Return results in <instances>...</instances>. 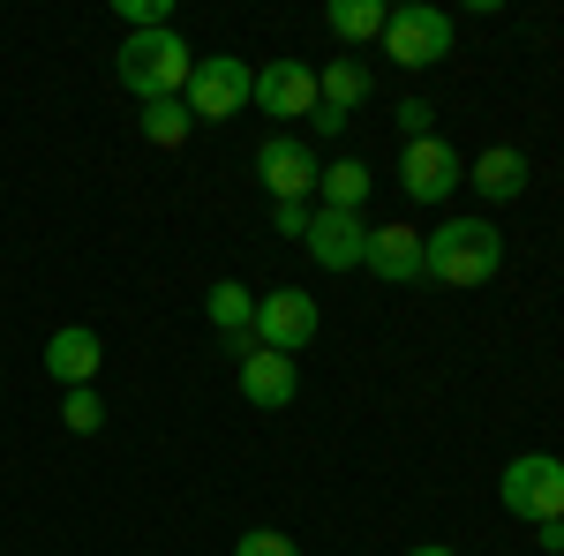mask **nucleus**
Segmentation results:
<instances>
[{
	"label": "nucleus",
	"instance_id": "18",
	"mask_svg": "<svg viewBox=\"0 0 564 556\" xmlns=\"http://www.w3.org/2000/svg\"><path fill=\"white\" fill-rule=\"evenodd\" d=\"M369 98V68L361 61H332L324 76H316V106H332V113H354Z\"/></svg>",
	"mask_w": 564,
	"mask_h": 556
},
{
	"label": "nucleus",
	"instance_id": "14",
	"mask_svg": "<svg viewBox=\"0 0 564 556\" xmlns=\"http://www.w3.org/2000/svg\"><path fill=\"white\" fill-rule=\"evenodd\" d=\"M467 181L481 188V204H520L534 173H527V151H512V143H489L475 166H467Z\"/></svg>",
	"mask_w": 564,
	"mask_h": 556
},
{
	"label": "nucleus",
	"instance_id": "25",
	"mask_svg": "<svg viewBox=\"0 0 564 556\" xmlns=\"http://www.w3.org/2000/svg\"><path fill=\"white\" fill-rule=\"evenodd\" d=\"M347 121H354V113H332V106L308 113V129H316V135H347Z\"/></svg>",
	"mask_w": 564,
	"mask_h": 556
},
{
	"label": "nucleus",
	"instance_id": "2",
	"mask_svg": "<svg viewBox=\"0 0 564 556\" xmlns=\"http://www.w3.org/2000/svg\"><path fill=\"white\" fill-rule=\"evenodd\" d=\"M113 76H121V90L129 98H181L188 90V76H196V53H188V39L181 31H129L121 39V61H113Z\"/></svg>",
	"mask_w": 564,
	"mask_h": 556
},
{
	"label": "nucleus",
	"instance_id": "22",
	"mask_svg": "<svg viewBox=\"0 0 564 556\" xmlns=\"http://www.w3.org/2000/svg\"><path fill=\"white\" fill-rule=\"evenodd\" d=\"M234 556H294V542H286L279 526H257V534H241V542H234Z\"/></svg>",
	"mask_w": 564,
	"mask_h": 556
},
{
	"label": "nucleus",
	"instance_id": "15",
	"mask_svg": "<svg viewBox=\"0 0 564 556\" xmlns=\"http://www.w3.org/2000/svg\"><path fill=\"white\" fill-rule=\"evenodd\" d=\"M204 308H212V324L226 331V346H234V361L257 346V294L241 286V279H218L212 294H204Z\"/></svg>",
	"mask_w": 564,
	"mask_h": 556
},
{
	"label": "nucleus",
	"instance_id": "8",
	"mask_svg": "<svg viewBox=\"0 0 564 556\" xmlns=\"http://www.w3.org/2000/svg\"><path fill=\"white\" fill-rule=\"evenodd\" d=\"M316 301L302 294V286H279V294L257 301V346H271V353H302L308 339H316Z\"/></svg>",
	"mask_w": 564,
	"mask_h": 556
},
{
	"label": "nucleus",
	"instance_id": "9",
	"mask_svg": "<svg viewBox=\"0 0 564 556\" xmlns=\"http://www.w3.org/2000/svg\"><path fill=\"white\" fill-rule=\"evenodd\" d=\"M302 249L324 263V271H354L361 249H369V218H361V211H308Z\"/></svg>",
	"mask_w": 564,
	"mask_h": 556
},
{
	"label": "nucleus",
	"instance_id": "21",
	"mask_svg": "<svg viewBox=\"0 0 564 556\" xmlns=\"http://www.w3.org/2000/svg\"><path fill=\"white\" fill-rule=\"evenodd\" d=\"M61 422L76 428V436H98V428H106V399H98V391H68V406H61Z\"/></svg>",
	"mask_w": 564,
	"mask_h": 556
},
{
	"label": "nucleus",
	"instance_id": "12",
	"mask_svg": "<svg viewBox=\"0 0 564 556\" xmlns=\"http://www.w3.org/2000/svg\"><path fill=\"white\" fill-rule=\"evenodd\" d=\"M257 106L279 113V121H308V113H316V68H302V61L257 68Z\"/></svg>",
	"mask_w": 564,
	"mask_h": 556
},
{
	"label": "nucleus",
	"instance_id": "19",
	"mask_svg": "<svg viewBox=\"0 0 564 556\" xmlns=\"http://www.w3.org/2000/svg\"><path fill=\"white\" fill-rule=\"evenodd\" d=\"M188 129H196V113H188L181 98H151V106H143V135H151L159 151H181Z\"/></svg>",
	"mask_w": 564,
	"mask_h": 556
},
{
	"label": "nucleus",
	"instance_id": "1",
	"mask_svg": "<svg viewBox=\"0 0 564 556\" xmlns=\"http://www.w3.org/2000/svg\"><path fill=\"white\" fill-rule=\"evenodd\" d=\"M505 263V233L489 218H444L436 233H422V279L436 286H489Z\"/></svg>",
	"mask_w": 564,
	"mask_h": 556
},
{
	"label": "nucleus",
	"instance_id": "24",
	"mask_svg": "<svg viewBox=\"0 0 564 556\" xmlns=\"http://www.w3.org/2000/svg\"><path fill=\"white\" fill-rule=\"evenodd\" d=\"M430 106H422V98H406V106H399V129H406V143H414V135H430Z\"/></svg>",
	"mask_w": 564,
	"mask_h": 556
},
{
	"label": "nucleus",
	"instance_id": "7",
	"mask_svg": "<svg viewBox=\"0 0 564 556\" xmlns=\"http://www.w3.org/2000/svg\"><path fill=\"white\" fill-rule=\"evenodd\" d=\"M316 151H308L302 135H263L257 143V181L271 188V204H302L308 188H316Z\"/></svg>",
	"mask_w": 564,
	"mask_h": 556
},
{
	"label": "nucleus",
	"instance_id": "23",
	"mask_svg": "<svg viewBox=\"0 0 564 556\" xmlns=\"http://www.w3.org/2000/svg\"><path fill=\"white\" fill-rule=\"evenodd\" d=\"M271 226H279L286 241H302L308 233V204H271Z\"/></svg>",
	"mask_w": 564,
	"mask_h": 556
},
{
	"label": "nucleus",
	"instance_id": "16",
	"mask_svg": "<svg viewBox=\"0 0 564 556\" xmlns=\"http://www.w3.org/2000/svg\"><path fill=\"white\" fill-rule=\"evenodd\" d=\"M324 23H332V39L369 45V39H384L391 8H384V0H332V8H324Z\"/></svg>",
	"mask_w": 564,
	"mask_h": 556
},
{
	"label": "nucleus",
	"instance_id": "10",
	"mask_svg": "<svg viewBox=\"0 0 564 556\" xmlns=\"http://www.w3.org/2000/svg\"><path fill=\"white\" fill-rule=\"evenodd\" d=\"M234 369H241V399H249V406H263V414L294 406V391H302V369H294V353H271V346H249Z\"/></svg>",
	"mask_w": 564,
	"mask_h": 556
},
{
	"label": "nucleus",
	"instance_id": "13",
	"mask_svg": "<svg viewBox=\"0 0 564 556\" xmlns=\"http://www.w3.org/2000/svg\"><path fill=\"white\" fill-rule=\"evenodd\" d=\"M98 361H106V346H98L90 324H61V331L45 339V377L68 384V391H84L90 377H98Z\"/></svg>",
	"mask_w": 564,
	"mask_h": 556
},
{
	"label": "nucleus",
	"instance_id": "11",
	"mask_svg": "<svg viewBox=\"0 0 564 556\" xmlns=\"http://www.w3.org/2000/svg\"><path fill=\"white\" fill-rule=\"evenodd\" d=\"M361 263H369L384 286H414V279H422V233H414L406 218L369 226V249H361Z\"/></svg>",
	"mask_w": 564,
	"mask_h": 556
},
{
	"label": "nucleus",
	"instance_id": "3",
	"mask_svg": "<svg viewBox=\"0 0 564 556\" xmlns=\"http://www.w3.org/2000/svg\"><path fill=\"white\" fill-rule=\"evenodd\" d=\"M497 504H505L512 519H527V526L564 519V459H550V451H520L512 467L497 473Z\"/></svg>",
	"mask_w": 564,
	"mask_h": 556
},
{
	"label": "nucleus",
	"instance_id": "27",
	"mask_svg": "<svg viewBox=\"0 0 564 556\" xmlns=\"http://www.w3.org/2000/svg\"><path fill=\"white\" fill-rule=\"evenodd\" d=\"M406 556H452V549H444V542H422V549H406Z\"/></svg>",
	"mask_w": 564,
	"mask_h": 556
},
{
	"label": "nucleus",
	"instance_id": "4",
	"mask_svg": "<svg viewBox=\"0 0 564 556\" xmlns=\"http://www.w3.org/2000/svg\"><path fill=\"white\" fill-rule=\"evenodd\" d=\"M249 98H257V68H249L241 53H196V76L181 90V106H188L196 121H234Z\"/></svg>",
	"mask_w": 564,
	"mask_h": 556
},
{
	"label": "nucleus",
	"instance_id": "5",
	"mask_svg": "<svg viewBox=\"0 0 564 556\" xmlns=\"http://www.w3.org/2000/svg\"><path fill=\"white\" fill-rule=\"evenodd\" d=\"M384 53L399 61V68H436L444 53H452V15L444 8H430V0H406V8H391L384 23Z\"/></svg>",
	"mask_w": 564,
	"mask_h": 556
},
{
	"label": "nucleus",
	"instance_id": "17",
	"mask_svg": "<svg viewBox=\"0 0 564 556\" xmlns=\"http://www.w3.org/2000/svg\"><path fill=\"white\" fill-rule=\"evenodd\" d=\"M316 188H324V211H361L369 204V166L361 159H339V166L316 173Z\"/></svg>",
	"mask_w": 564,
	"mask_h": 556
},
{
	"label": "nucleus",
	"instance_id": "26",
	"mask_svg": "<svg viewBox=\"0 0 564 556\" xmlns=\"http://www.w3.org/2000/svg\"><path fill=\"white\" fill-rule=\"evenodd\" d=\"M534 534H542V549H550V556H564V519H550V526H534Z\"/></svg>",
	"mask_w": 564,
	"mask_h": 556
},
{
	"label": "nucleus",
	"instance_id": "20",
	"mask_svg": "<svg viewBox=\"0 0 564 556\" xmlns=\"http://www.w3.org/2000/svg\"><path fill=\"white\" fill-rule=\"evenodd\" d=\"M113 15L129 31H174V0H113Z\"/></svg>",
	"mask_w": 564,
	"mask_h": 556
},
{
	"label": "nucleus",
	"instance_id": "6",
	"mask_svg": "<svg viewBox=\"0 0 564 556\" xmlns=\"http://www.w3.org/2000/svg\"><path fill=\"white\" fill-rule=\"evenodd\" d=\"M459 181H467V159H459L444 135H414V143L399 151V188H406L414 204H444Z\"/></svg>",
	"mask_w": 564,
	"mask_h": 556
}]
</instances>
